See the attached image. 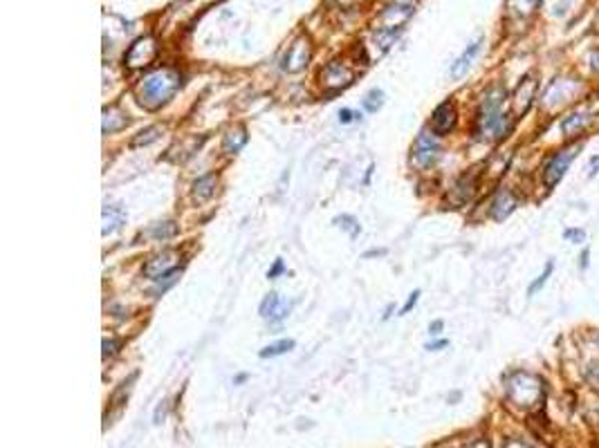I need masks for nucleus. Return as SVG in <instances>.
Here are the masks:
<instances>
[{"mask_svg": "<svg viewBox=\"0 0 599 448\" xmlns=\"http://www.w3.org/2000/svg\"><path fill=\"white\" fill-rule=\"evenodd\" d=\"M245 144H247V130L243 128V125H234V128H229L227 135H225L223 151L227 155H236Z\"/></svg>", "mask_w": 599, "mask_h": 448, "instance_id": "nucleus-18", "label": "nucleus"}, {"mask_svg": "<svg viewBox=\"0 0 599 448\" xmlns=\"http://www.w3.org/2000/svg\"><path fill=\"white\" fill-rule=\"evenodd\" d=\"M440 330H442V320H435V323H431V325H429V332H431L433 337H435V334H440Z\"/></svg>", "mask_w": 599, "mask_h": 448, "instance_id": "nucleus-34", "label": "nucleus"}, {"mask_svg": "<svg viewBox=\"0 0 599 448\" xmlns=\"http://www.w3.org/2000/svg\"><path fill=\"white\" fill-rule=\"evenodd\" d=\"M294 348V341L292 339H281V341H276V343H272V346H268V348H263L261 350V357L263 359H272V357H281V354H285V352H290Z\"/></svg>", "mask_w": 599, "mask_h": 448, "instance_id": "nucleus-22", "label": "nucleus"}, {"mask_svg": "<svg viewBox=\"0 0 599 448\" xmlns=\"http://www.w3.org/2000/svg\"><path fill=\"white\" fill-rule=\"evenodd\" d=\"M126 222V211L119 204H106L103 206V236L114 233Z\"/></svg>", "mask_w": 599, "mask_h": 448, "instance_id": "nucleus-15", "label": "nucleus"}, {"mask_svg": "<svg viewBox=\"0 0 599 448\" xmlns=\"http://www.w3.org/2000/svg\"><path fill=\"white\" fill-rule=\"evenodd\" d=\"M159 135H162V128L159 125H151V128L142 130L140 135L135 137V140L131 142V148H142V146H148L159 140Z\"/></svg>", "mask_w": 599, "mask_h": 448, "instance_id": "nucleus-23", "label": "nucleus"}, {"mask_svg": "<svg viewBox=\"0 0 599 448\" xmlns=\"http://www.w3.org/2000/svg\"><path fill=\"white\" fill-rule=\"evenodd\" d=\"M384 106V92L382 90H371L364 99V108L368 112H377L379 108Z\"/></svg>", "mask_w": 599, "mask_h": 448, "instance_id": "nucleus-26", "label": "nucleus"}, {"mask_svg": "<svg viewBox=\"0 0 599 448\" xmlns=\"http://www.w3.org/2000/svg\"><path fill=\"white\" fill-rule=\"evenodd\" d=\"M480 43H482V36H478L474 43H469L467 50L456 59V63L452 65V76L454 79H460V76L467 74V70H469L471 63H474V59H476V54L480 52Z\"/></svg>", "mask_w": 599, "mask_h": 448, "instance_id": "nucleus-13", "label": "nucleus"}, {"mask_svg": "<svg viewBox=\"0 0 599 448\" xmlns=\"http://www.w3.org/2000/svg\"><path fill=\"white\" fill-rule=\"evenodd\" d=\"M586 379H588V383H591L593 388L599 390V363H593V365L588 367V372H586Z\"/></svg>", "mask_w": 599, "mask_h": 448, "instance_id": "nucleus-29", "label": "nucleus"}, {"mask_svg": "<svg viewBox=\"0 0 599 448\" xmlns=\"http://www.w3.org/2000/svg\"><path fill=\"white\" fill-rule=\"evenodd\" d=\"M534 90H537V83L532 81V79H527V81H523L521 86L516 88L514 99H512L516 117H518V114H523L529 108V103H532V97H534Z\"/></svg>", "mask_w": 599, "mask_h": 448, "instance_id": "nucleus-14", "label": "nucleus"}, {"mask_svg": "<svg viewBox=\"0 0 599 448\" xmlns=\"http://www.w3.org/2000/svg\"><path fill=\"white\" fill-rule=\"evenodd\" d=\"M508 397L514 401L516 406L523 408H534L541 399H544V383L537 376L516 372L510 376L508 381Z\"/></svg>", "mask_w": 599, "mask_h": 448, "instance_id": "nucleus-3", "label": "nucleus"}, {"mask_svg": "<svg viewBox=\"0 0 599 448\" xmlns=\"http://www.w3.org/2000/svg\"><path fill=\"white\" fill-rule=\"evenodd\" d=\"M216 186H218V177H216V175H204V177H200V179H195V182H193V189H191L193 200H195V202H204V200L213 198V195H216Z\"/></svg>", "mask_w": 599, "mask_h": 448, "instance_id": "nucleus-19", "label": "nucleus"}, {"mask_svg": "<svg viewBox=\"0 0 599 448\" xmlns=\"http://www.w3.org/2000/svg\"><path fill=\"white\" fill-rule=\"evenodd\" d=\"M474 191H476V175H463L456 182V186L452 191V198L456 195V204H465L467 200H471Z\"/></svg>", "mask_w": 599, "mask_h": 448, "instance_id": "nucleus-20", "label": "nucleus"}, {"mask_svg": "<svg viewBox=\"0 0 599 448\" xmlns=\"http://www.w3.org/2000/svg\"><path fill=\"white\" fill-rule=\"evenodd\" d=\"M339 121L341 123H350L353 121V110H348V108L339 110Z\"/></svg>", "mask_w": 599, "mask_h": 448, "instance_id": "nucleus-32", "label": "nucleus"}, {"mask_svg": "<svg viewBox=\"0 0 599 448\" xmlns=\"http://www.w3.org/2000/svg\"><path fill=\"white\" fill-rule=\"evenodd\" d=\"M566 238H574L579 243V240H584V231H566Z\"/></svg>", "mask_w": 599, "mask_h": 448, "instance_id": "nucleus-35", "label": "nucleus"}, {"mask_svg": "<svg viewBox=\"0 0 599 448\" xmlns=\"http://www.w3.org/2000/svg\"><path fill=\"white\" fill-rule=\"evenodd\" d=\"M514 209H516V198L510 191H501L492 204V217L494 220H505Z\"/></svg>", "mask_w": 599, "mask_h": 448, "instance_id": "nucleus-16", "label": "nucleus"}, {"mask_svg": "<svg viewBox=\"0 0 599 448\" xmlns=\"http://www.w3.org/2000/svg\"><path fill=\"white\" fill-rule=\"evenodd\" d=\"M155 56H157V41L151 34H146V36H140L131 43V48L124 54V63L126 67H131V70H137V67L153 63Z\"/></svg>", "mask_w": 599, "mask_h": 448, "instance_id": "nucleus-4", "label": "nucleus"}, {"mask_svg": "<svg viewBox=\"0 0 599 448\" xmlns=\"http://www.w3.org/2000/svg\"><path fill=\"white\" fill-rule=\"evenodd\" d=\"M121 346V341H117V339H106L103 341V357H112L114 352H117V348Z\"/></svg>", "mask_w": 599, "mask_h": 448, "instance_id": "nucleus-28", "label": "nucleus"}, {"mask_svg": "<svg viewBox=\"0 0 599 448\" xmlns=\"http://www.w3.org/2000/svg\"><path fill=\"white\" fill-rule=\"evenodd\" d=\"M471 448H489V446H487L485 442H476V444H474V446H471Z\"/></svg>", "mask_w": 599, "mask_h": 448, "instance_id": "nucleus-38", "label": "nucleus"}, {"mask_svg": "<svg viewBox=\"0 0 599 448\" xmlns=\"http://www.w3.org/2000/svg\"><path fill=\"white\" fill-rule=\"evenodd\" d=\"M577 151H579V146H570V148H566V151L557 153V155L552 157L550 162L546 164V168H544V179H546L548 186H555V184H557L563 175H566V170H568L570 162L574 159V155H577Z\"/></svg>", "mask_w": 599, "mask_h": 448, "instance_id": "nucleus-8", "label": "nucleus"}, {"mask_svg": "<svg viewBox=\"0 0 599 448\" xmlns=\"http://www.w3.org/2000/svg\"><path fill=\"white\" fill-rule=\"evenodd\" d=\"M178 260H180L178 251H171V249H169V251H162V254L153 256V258L144 265V276H146V278H151V280L164 278V276H169V273L176 271Z\"/></svg>", "mask_w": 599, "mask_h": 448, "instance_id": "nucleus-9", "label": "nucleus"}, {"mask_svg": "<svg viewBox=\"0 0 599 448\" xmlns=\"http://www.w3.org/2000/svg\"><path fill=\"white\" fill-rule=\"evenodd\" d=\"M503 101H505V90L501 86L487 90V95L482 97L480 112H478V133L485 140H501L508 135L512 128V114H503Z\"/></svg>", "mask_w": 599, "mask_h": 448, "instance_id": "nucleus-2", "label": "nucleus"}, {"mask_svg": "<svg viewBox=\"0 0 599 448\" xmlns=\"http://www.w3.org/2000/svg\"><path fill=\"white\" fill-rule=\"evenodd\" d=\"M126 125H129V114H124L119 108L110 106V108L103 110V133L106 135L117 133V130L126 128Z\"/></svg>", "mask_w": 599, "mask_h": 448, "instance_id": "nucleus-17", "label": "nucleus"}, {"mask_svg": "<svg viewBox=\"0 0 599 448\" xmlns=\"http://www.w3.org/2000/svg\"><path fill=\"white\" fill-rule=\"evenodd\" d=\"M437 157H440V144H437V140L427 130L420 133L416 146H413V162H416V166L429 168L431 164H435Z\"/></svg>", "mask_w": 599, "mask_h": 448, "instance_id": "nucleus-7", "label": "nucleus"}, {"mask_svg": "<svg viewBox=\"0 0 599 448\" xmlns=\"http://www.w3.org/2000/svg\"><path fill=\"white\" fill-rule=\"evenodd\" d=\"M505 448H529V446H525L523 442H510Z\"/></svg>", "mask_w": 599, "mask_h": 448, "instance_id": "nucleus-36", "label": "nucleus"}, {"mask_svg": "<svg viewBox=\"0 0 599 448\" xmlns=\"http://www.w3.org/2000/svg\"><path fill=\"white\" fill-rule=\"evenodd\" d=\"M178 233V224L176 222H157L151 231H148V236H151L153 240H169Z\"/></svg>", "mask_w": 599, "mask_h": 448, "instance_id": "nucleus-25", "label": "nucleus"}, {"mask_svg": "<svg viewBox=\"0 0 599 448\" xmlns=\"http://www.w3.org/2000/svg\"><path fill=\"white\" fill-rule=\"evenodd\" d=\"M418 298H420V292L416 290V292H413V294L409 296V301H407V305H404V307H402V314H409V309H411L413 305H416V303H418Z\"/></svg>", "mask_w": 599, "mask_h": 448, "instance_id": "nucleus-31", "label": "nucleus"}, {"mask_svg": "<svg viewBox=\"0 0 599 448\" xmlns=\"http://www.w3.org/2000/svg\"><path fill=\"white\" fill-rule=\"evenodd\" d=\"M588 114H570V117H566L561 121V130L566 133V135H572V133H577V130H581L586 123H588Z\"/></svg>", "mask_w": 599, "mask_h": 448, "instance_id": "nucleus-24", "label": "nucleus"}, {"mask_svg": "<svg viewBox=\"0 0 599 448\" xmlns=\"http://www.w3.org/2000/svg\"><path fill=\"white\" fill-rule=\"evenodd\" d=\"M350 81H353V70L341 61H330L324 67V72H321V83L330 90L345 88Z\"/></svg>", "mask_w": 599, "mask_h": 448, "instance_id": "nucleus-10", "label": "nucleus"}, {"mask_svg": "<svg viewBox=\"0 0 599 448\" xmlns=\"http://www.w3.org/2000/svg\"><path fill=\"white\" fill-rule=\"evenodd\" d=\"M447 346V341H437V343H433V346H427V350H437V348H445Z\"/></svg>", "mask_w": 599, "mask_h": 448, "instance_id": "nucleus-37", "label": "nucleus"}, {"mask_svg": "<svg viewBox=\"0 0 599 448\" xmlns=\"http://www.w3.org/2000/svg\"><path fill=\"white\" fill-rule=\"evenodd\" d=\"M337 222H339V226L348 229V231H350V236H357V233H360V224L355 222V217H350V215H343V217H337Z\"/></svg>", "mask_w": 599, "mask_h": 448, "instance_id": "nucleus-27", "label": "nucleus"}, {"mask_svg": "<svg viewBox=\"0 0 599 448\" xmlns=\"http://www.w3.org/2000/svg\"><path fill=\"white\" fill-rule=\"evenodd\" d=\"M281 271H283V262L276 260V265L268 271V278H276V273H281Z\"/></svg>", "mask_w": 599, "mask_h": 448, "instance_id": "nucleus-33", "label": "nucleus"}, {"mask_svg": "<svg viewBox=\"0 0 599 448\" xmlns=\"http://www.w3.org/2000/svg\"><path fill=\"white\" fill-rule=\"evenodd\" d=\"M539 5H541V0H508V11L512 16L527 18L539 9Z\"/></svg>", "mask_w": 599, "mask_h": 448, "instance_id": "nucleus-21", "label": "nucleus"}, {"mask_svg": "<svg viewBox=\"0 0 599 448\" xmlns=\"http://www.w3.org/2000/svg\"><path fill=\"white\" fill-rule=\"evenodd\" d=\"M550 273H552V262H550V265L546 267V271L539 276V280H537V283H532V285H529V294H534V292L539 290V287H541V285H544V283L548 280V276H550Z\"/></svg>", "mask_w": 599, "mask_h": 448, "instance_id": "nucleus-30", "label": "nucleus"}, {"mask_svg": "<svg viewBox=\"0 0 599 448\" xmlns=\"http://www.w3.org/2000/svg\"><path fill=\"white\" fill-rule=\"evenodd\" d=\"M310 59H312V43H310L308 36H298L287 50L283 67L287 72H301L310 63Z\"/></svg>", "mask_w": 599, "mask_h": 448, "instance_id": "nucleus-6", "label": "nucleus"}, {"mask_svg": "<svg viewBox=\"0 0 599 448\" xmlns=\"http://www.w3.org/2000/svg\"><path fill=\"white\" fill-rule=\"evenodd\" d=\"M180 86H182V74L176 67H162V70H155L153 74L142 79V83L137 86V101L146 110H157L176 97Z\"/></svg>", "mask_w": 599, "mask_h": 448, "instance_id": "nucleus-1", "label": "nucleus"}, {"mask_svg": "<svg viewBox=\"0 0 599 448\" xmlns=\"http://www.w3.org/2000/svg\"><path fill=\"white\" fill-rule=\"evenodd\" d=\"M411 16H413V5L390 3L379 11L375 25H377V29H384V32H400V27L404 25Z\"/></svg>", "mask_w": 599, "mask_h": 448, "instance_id": "nucleus-5", "label": "nucleus"}, {"mask_svg": "<svg viewBox=\"0 0 599 448\" xmlns=\"http://www.w3.org/2000/svg\"><path fill=\"white\" fill-rule=\"evenodd\" d=\"M456 123V108L452 101H442L440 106L433 110V117H431V125L437 135H445L454 128Z\"/></svg>", "mask_w": 599, "mask_h": 448, "instance_id": "nucleus-12", "label": "nucleus"}, {"mask_svg": "<svg viewBox=\"0 0 599 448\" xmlns=\"http://www.w3.org/2000/svg\"><path fill=\"white\" fill-rule=\"evenodd\" d=\"M290 303L287 301H281V296L276 292H270L268 296L263 298L261 303V316L265 320H270V323H274V320H281L287 316V312H290Z\"/></svg>", "mask_w": 599, "mask_h": 448, "instance_id": "nucleus-11", "label": "nucleus"}]
</instances>
